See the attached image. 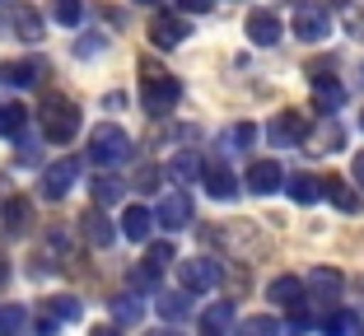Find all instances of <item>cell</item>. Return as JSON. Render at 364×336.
Here are the masks:
<instances>
[{
    "mask_svg": "<svg viewBox=\"0 0 364 336\" xmlns=\"http://www.w3.org/2000/svg\"><path fill=\"white\" fill-rule=\"evenodd\" d=\"M168 261H178L173 243H150V252H145V266H150V271H164Z\"/></svg>",
    "mask_w": 364,
    "mask_h": 336,
    "instance_id": "33",
    "label": "cell"
},
{
    "mask_svg": "<svg viewBox=\"0 0 364 336\" xmlns=\"http://www.w3.org/2000/svg\"><path fill=\"white\" fill-rule=\"evenodd\" d=\"M0 224H5V234H23V229L33 224V206L23 196H10V201L0 206Z\"/></svg>",
    "mask_w": 364,
    "mask_h": 336,
    "instance_id": "18",
    "label": "cell"
},
{
    "mask_svg": "<svg viewBox=\"0 0 364 336\" xmlns=\"http://www.w3.org/2000/svg\"><path fill=\"white\" fill-rule=\"evenodd\" d=\"M89 336H122V332H117V327H94Z\"/></svg>",
    "mask_w": 364,
    "mask_h": 336,
    "instance_id": "39",
    "label": "cell"
},
{
    "mask_svg": "<svg viewBox=\"0 0 364 336\" xmlns=\"http://www.w3.org/2000/svg\"><path fill=\"white\" fill-rule=\"evenodd\" d=\"M23 323H28V313H23L19 304H5V308H0V336H19Z\"/></svg>",
    "mask_w": 364,
    "mask_h": 336,
    "instance_id": "31",
    "label": "cell"
},
{
    "mask_svg": "<svg viewBox=\"0 0 364 336\" xmlns=\"http://www.w3.org/2000/svg\"><path fill=\"white\" fill-rule=\"evenodd\" d=\"M112 318H117L122 327H136L140 318H145V304H140L136 294H117V299H112Z\"/></svg>",
    "mask_w": 364,
    "mask_h": 336,
    "instance_id": "24",
    "label": "cell"
},
{
    "mask_svg": "<svg viewBox=\"0 0 364 336\" xmlns=\"http://www.w3.org/2000/svg\"><path fill=\"white\" fill-rule=\"evenodd\" d=\"M178 276H182V294H205V290H215L220 285V261L215 257H187V261H178Z\"/></svg>",
    "mask_w": 364,
    "mask_h": 336,
    "instance_id": "4",
    "label": "cell"
},
{
    "mask_svg": "<svg viewBox=\"0 0 364 336\" xmlns=\"http://www.w3.org/2000/svg\"><path fill=\"white\" fill-rule=\"evenodd\" d=\"M201 183H205V192H210L215 201H234V192H238L234 173L220 168V163H201Z\"/></svg>",
    "mask_w": 364,
    "mask_h": 336,
    "instance_id": "14",
    "label": "cell"
},
{
    "mask_svg": "<svg viewBox=\"0 0 364 336\" xmlns=\"http://www.w3.org/2000/svg\"><path fill=\"white\" fill-rule=\"evenodd\" d=\"M150 336H173V332H150Z\"/></svg>",
    "mask_w": 364,
    "mask_h": 336,
    "instance_id": "42",
    "label": "cell"
},
{
    "mask_svg": "<svg viewBox=\"0 0 364 336\" xmlns=\"http://www.w3.org/2000/svg\"><path fill=\"white\" fill-rule=\"evenodd\" d=\"M247 38H252L257 47H276L280 43V19L271 10H252L247 14Z\"/></svg>",
    "mask_w": 364,
    "mask_h": 336,
    "instance_id": "12",
    "label": "cell"
},
{
    "mask_svg": "<svg viewBox=\"0 0 364 336\" xmlns=\"http://www.w3.org/2000/svg\"><path fill=\"white\" fill-rule=\"evenodd\" d=\"M267 136H271V145L289 150V145H304V136H309V121H304L299 112H280V117L267 126Z\"/></svg>",
    "mask_w": 364,
    "mask_h": 336,
    "instance_id": "7",
    "label": "cell"
},
{
    "mask_svg": "<svg viewBox=\"0 0 364 336\" xmlns=\"http://www.w3.org/2000/svg\"><path fill=\"white\" fill-rule=\"evenodd\" d=\"M154 229V215L145 206H127V215H122V234H127L131 243H145Z\"/></svg>",
    "mask_w": 364,
    "mask_h": 336,
    "instance_id": "20",
    "label": "cell"
},
{
    "mask_svg": "<svg viewBox=\"0 0 364 336\" xmlns=\"http://www.w3.org/2000/svg\"><path fill=\"white\" fill-rule=\"evenodd\" d=\"M47 318H52V323H75V318H80V299H70V294H56L52 304H47Z\"/></svg>",
    "mask_w": 364,
    "mask_h": 336,
    "instance_id": "28",
    "label": "cell"
},
{
    "mask_svg": "<svg viewBox=\"0 0 364 336\" xmlns=\"http://www.w3.org/2000/svg\"><path fill=\"white\" fill-rule=\"evenodd\" d=\"M322 332L327 336H360V318L346 313V308H332V313L322 318Z\"/></svg>",
    "mask_w": 364,
    "mask_h": 336,
    "instance_id": "23",
    "label": "cell"
},
{
    "mask_svg": "<svg viewBox=\"0 0 364 336\" xmlns=\"http://www.w3.org/2000/svg\"><path fill=\"white\" fill-rule=\"evenodd\" d=\"M252 141H257V126H247V121H243V126H234V131L225 136V145H243V150H247Z\"/></svg>",
    "mask_w": 364,
    "mask_h": 336,
    "instance_id": "35",
    "label": "cell"
},
{
    "mask_svg": "<svg viewBox=\"0 0 364 336\" xmlns=\"http://www.w3.org/2000/svg\"><path fill=\"white\" fill-rule=\"evenodd\" d=\"M234 318H238V308L229 304V299H220V304H210V308H205V318H201V336H229V327H234Z\"/></svg>",
    "mask_w": 364,
    "mask_h": 336,
    "instance_id": "16",
    "label": "cell"
},
{
    "mask_svg": "<svg viewBox=\"0 0 364 336\" xmlns=\"http://www.w3.org/2000/svg\"><path fill=\"white\" fill-rule=\"evenodd\" d=\"M238 336H280V323H276V318H267V313L243 318V323H238Z\"/></svg>",
    "mask_w": 364,
    "mask_h": 336,
    "instance_id": "27",
    "label": "cell"
},
{
    "mask_svg": "<svg viewBox=\"0 0 364 336\" xmlns=\"http://www.w3.org/2000/svg\"><path fill=\"white\" fill-rule=\"evenodd\" d=\"M304 290H313V299H318V304H327V308H332L336 299H341L346 281H341V271H332V266H318V271L309 276V285H304Z\"/></svg>",
    "mask_w": 364,
    "mask_h": 336,
    "instance_id": "9",
    "label": "cell"
},
{
    "mask_svg": "<svg viewBox=\"0 0 364 336\" xmlns=\"http://www.w3.org/2000/svg\"><path fill=\"white\" fill-rule=\"evenodd\" d=\"M52 14H56V23L75 28V23L85 19V0H56V5H52Z\"/></svg>",
    "mask_w": 364,
    "mask_h": 336,
    "instance_id": "32",
    "label": "cell"
},
{
    "mask_svg": "<svg viewBox=\"0 0 364 336\" xmlns=\"http://www.w3.org/2000/svg\"><path fill=\"white\" fill-rule=\"evenodd\" d=\"M332 5H346V0H332Z\"/></svg>",
    "mask_w": 364,
    "mask_h": 336,
    "instance_id": "44",
    "label": "cell"
},
{
    "mask_svg": "<svg viewBox=\"0 0 364 336\" xmlns=\"http://www.w3.org/2000/svg\"><path fill=\"white\" fill-rule=\"evenodd\" d=\"M38 336H56V323H52V318H38Z\"/></svg>",
    "mask_w": 364,
    "mask_h": 336,
    "instance_id": "37",
    "label": "cell"
},
{
    "mask_svg": "<svg viewBox=\"0 0 364 336\" xmlns=\"http://www.w3.org/2000/svg\"><path fill=\"white\" fill-rule=\"evenodd\" d=\"M285 192L294 196L299 206H313V201L322 196V183H318L313 173H294V178H285Z\"/></svg>",
    "mask_w": 364,
    "mask_h": 336,
    "instance_id": "21",
    "label": "cell"
},
{
    "mask_svg": "<svg viewBox=\"0 0 364 336\" xmlns=\"http://www.w3.org/2000/svg\"><path fill=\"white\" fill-rule=\"evenodd\" d=\"M14 33H19L23 43H38V38H43V19H38L33 10H19L14 14Z\"/></svg>",
    "mask_w": 364,
    "mask_h": 336,
    "instance_id": "30",
    "label": "cell"
},
{
    "mask_svg": "<svg viewBox=\"0 0 364 336\" xmlns=\"http://www.w3.org/2000/svg\"><path fill=\"white\" fill-rule=\"evenodd\" d=\"M168 173L173 178H201V159H196V154H178V159L168 163Z\"/></svg>",
    "mask_w": 364,
    "mask_h": 336,
    "instance_id": "34",
    "label": "cell"
},
{
    "mask_svg": "<svg viewBox=\"0 0 364 336\" xmlns=\"http://www.w3.org/2000/svg\"><path fill=\"white\" fill-rule=\"evenodd\" d=\"M267 294H271V304H280V308H299L304 304V281L299 276H276L267 285Z\"/></svg>",
    "mask_w": 364,
    "mask_h": 336,
    "instance_id": "17",
    "label": "cell"
},
{
    "mask_svg": "<svg viewBox=\"0 0 364 336\" xmlns=\"http://www.w3.org/2000/svg\"><path fill=\"white\" fill-rule=\"evenodd\" d=\"M178 5H182V10H192V14H201V10H210L215 0H178Z\"/></svg>",
    "mask_w": 364,
    "mask_h": 336,
    "instance_id": "36",
    "label": "cell"
},
{
    "mask_svg": "<svg viewBox=\"0 0 364 336\" xmlns=\"http://www.w3.org/2000/svg\"><path fill=\"white\" fill-rule=\"evenodd\" d=\"M327 33H332L327 10H318V5H304V10L294 14V38H304V43H322Z\"/></svg>",
    "mask_w": 364,
    "mask_h": 336,
    "instance_id": "8",
    "label": "cell"
},
{
    "mask_svg": "<svg viewBox=\"0 0 364 336\" xmlns=\"http://www.w3.org/2000/svg\"><path fill=\"white\" fill-rule=\"evenodd\" d=\"M43 80V61H5L0 65V85L10 89H33Z\"/></svg>",
    "mask_w": 364,
    "mask_h": 336,
    "instance_id": "11",
    "label": "cell"
},
{
    "mask_svg": "<svg viewBox=\"0 0 364 336\" xmlns=\"http://www.w3.org/2000/svg\"><path fill=\"white\" fill-rule=\"evenodd\" d=\"M182 98V85L173 75H164L159 65H150L145 61V75H140V103H145V108L154 112V117H159V112H168L173 103H178Z\"/></svg>",
    "mask_w": 364,
    "mask_h": 336,
    "instance_id": "3",
    "label": "cell"
},
{
    "mask_svg": "<svg viewBox=\"0 0 364 336\" xmlns=\"http://www.w3.org/2000/svg\"><path fill=\"white\" fill-rule=\"evenodd\" d=\"M322 196H327L341 215H355V210H360V192H355L346 178H322Z\"/></svg>",
    "mask_w": 364,
    "mask_h": 336,
    "instance_id": "15",
    "label": "cell"
},
{
    "mask_svg": "<svg viewBox=\"0 0 364 336\" xmlns=\"http://www.w3.org/2000/svg\"><path fill=\"white\" fill-rule=\"evenodd\" d=\"M89 159L98 163V168H117V163L131 159V136L122 126H94V136H89Z\"/></svg>",
    "mask_w": 364,
    "mask_h": 336,
    "instance_id": "2",
    "label": "cell"
},
{
    "mask_svg": "<svg viewBox=\"0 0 364 336\" xmlns=\"http://www.w3.org/2000/svg\"><path fill=\"white\" fill-rule=\"evenodd\" d=\"M23 126H28V108L0 103V136H23Z\"/></svg>",
    "mask_w": 364,
    "mask_h": 336,
    "instance_id": "25",
    "label": "cell"
},
{
    "mask_svg": "<svg viewBox=\"0 0 364 336\" xmlns=\"http://www.w3.org/2000/svg\"><path fill=\"white\" fill-rule=\"evenodd\" d=\"M355 187H364V154H355Z\"/></svg>",
    "mask_w": 364,
    "mask_h": 336,
    "instance_id": "38",
    "label": "cell"
},
{
    "mask_svg": "<svg viewBox=\"0 0 364 336\" xmlns=\"http://www.w3.org/2000/svg\"><path fill=\"white\" fill-rule=\"evenodd\" d=\"M10 281V266H5V257H0V285Z\"/></svg>",
    "mask_w": 364,
    "mask_h": 336,
    "instance_id": "40",
    "label": "cell"
},
{
    "mask_svg": "<svg viewBox=\"0 0 364 336\" xmlns=\"http://www.w3.org/2000/svg\"><path fill=\"white\" fill-rule=\"evenodd\" d=\"M159 318L164 323H182V318L192 313V299H187V294H159Z\"/></svg>",
    "mask_w": 364,
    "mask_h": 336,
    "instance_id": "26",
    "label": "cell"
},
{
    "mask_svg": "<svg viewBox=\"0 0 364 336\" xmlns=\"http://www.w3.org/2000/svg\"><path fill=\"white\" fill-rule=\"evenodd\" d=\"M122 196H127V183H122V178H112V173L94 178V206H117Z\"/></svg>",
    "mask_w": 364,
    "mask_h": 336,
    "instance_id": "22",
    "label": "cell"
},
{
    "mask_svg": "<svg viewBox=\"0 0 364 336\" xmlns=\"http://www.w3.org/2000/svg\"><path fill=\"white\" fill-rule=\"evenodd\" d=\"M154 224H164L168 234L187 229V224H192V196H187V192H168L159 201V210H154Z\"/></svg>",
    "mask_w": 364,
    "mask_h": 336,
    "instance_id": "6",
    "label": "cell"
},
{
    "mask_svg": "<svg viewBox=\"0 0 364 336\" xmlns=\"http://www.w3.org/2000/svg\"><path fill=\"white\" fill-rule=\"evenodd\" d=\"M43 136L47 141H56V145H65V141H75V131H80V108L70 103V98H61V94H47V103H43Z\"/></svg>",
    "mask_w": 364,
    "mask_h": 336,
    "instance_id": "1",
    "label": "cell"
},
{
    "mask_svg": "<svg viewBox=\"0 0 364 336\" xmlns=\"http://www.w3.org/2000/svg\"><path fill=\"white\" fill-rule=\"evenodd\" d=\"M136 5H159V0H136Z\"/></svg>",
    "mask_w": 364,
    "mask_h": 336,
    "instance_id": "41",
    "label": "cell"
},
{
    "mask_svg": "<svg viewBox=\"0 0 364 336\" xmlns=\"http://www.w3.org/2000/svg\"><path fill=\"white\" fill-rule=\"evenodd\" d=\"M285 187V173H280V163L271 159H257L252 168H247V192H257V196H271Z\"/></svg>",
    "mask_w": 364,
    "mask_h": 336,
    "instance_id": "10",
    "label": "cell"
},
{
    "mask_svg": "<svg viewBox=\"0 0 364 336\" xmlns=\"http://www.w3.org/2000/svg\"><path fill=\"white\" fill-rule=\"evenodd\" d=\"M182 38H187V23L178 14H154L150 19V43L154 47H178Z\"/></svg>",
    "mask_w": 364,
    "mask_h": 336,
    "instance_id": "13",
    "label": "cell"
},
{
    "mask_svg": "<svg viewBox=\"0 0 364 336\" xmlns=\"http://www.w3.org/2000/svg\"><path fill=\"white\" fill-rule=\"evenodd\" d=\"M80 224H85V239L94 243V248H107V243L117 239V229L107 224V215H103V210H94V206L85 210V220H80Z\"/></svg>",
    "mask_w": 364,
    "mask_h": 336,
    "instance_id": "19",
    "label": "cell"
},
{
    "mask_svg": "<svg viewBox=\"0 0 364 336\" xmlns=\"http://www.w3.org/2000/svg\"><path fill=\"white\" fill-rule=\"evenodd\" d=\"M80 168H85L80 159H56L52 168L43 173V196H47V201H61V196L80 183Z\"/></svg>",
    "mask_w": 364,
    "mask_h": 336,
    "instance_id": "5",
    "label": "cell"
},
{
    "mask_svg": "<svg viewBox=\"0 0 364 336\" xmlns=\"http://www.w3.org/2000/svg\"><path fill=\"white\" fill-rule=\"evenodd\" d=\"M360 131H364V112H360Z\"/></svg>",
    "mask_w": 364,
    "mask_h": 336,
    "instance_id": "43",
    "label": "cell"
},
{
    "mask_svg": "<svg viewBox=\"0 0 364 336\" xmlns=\"http://www.w3.org/2000/svg\"><path fill=\"white\" fill-rule=\"evenodd\" d=\"M313 94H318V103H322V108H341V85H332V80H327V75H313Z\"/></svg>",
    "mask_w": 364,
    "mask_h": 336,
    "instance_id": "29",
    "label": "cell"
}]
</instances>
